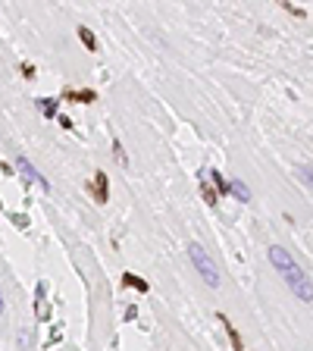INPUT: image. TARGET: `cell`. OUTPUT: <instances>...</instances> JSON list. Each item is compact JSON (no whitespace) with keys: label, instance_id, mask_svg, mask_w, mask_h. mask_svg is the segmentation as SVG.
Masks as SVG:
<instances>
[{"label":"cell","instance_id":"obj_15","mask_svg":"<svg viewBox=\"0 0 313 351\" xmlns=\"http://www.w3.org/2000/svg\"><path fill=\"white\" fill-rule=\"evenodd\" d=\"M10 219H13L19 229H28V216H25V213H10Z\"/></svg>","mask_w":313,"mask_h":351},{"label":"cell","instance_id":"obj_8","mask_svg":"<svg viewBox=\"0 0 313 351\" xmlns=\"http://www.w3.org/2000/svg\"><path fill=\"white\" fill-rule=\"evenodd\" d=\"M207 179H210V185H213L216 195H229V179H226L223 173H216V170H213V173H207Z\"/></svg>","mask_w":313,"mask_h":351},{"label":"cell","instance_id":"obj_19","mask_svg":"<svg viewBox=\"0 0 313 351\" xmlns=\"http://www.w3.org/2000/svg\"><path fill=\"white\" fill-rule=\"evenodd\" d=\"M0 173H7V176H13V166H10V163H4V160H0Z\"/></svg>","mask_w":313,"mask_h":351},{"label":"cell","instance_id":"obj_1","mask_svg":"<svg viewBox=\"0 0 313 351\" xmlns=\"http://www.w3.org/2000/svg\"><path fill=\"white\" fill-rule=\"evenodd\" d=\"M269 264L285 276V282L291 285V292L298 295V298H301L304 304H310V298H313V292H310V279H307V273H304L298 264H294V257H291L285 248L272 245V248H269Z\"/></svg>","mask_w":313,"mask_h":351},{"label":"cell","instance_id":"obj_13","mask_svg":"<svg viewBox=\"0 0 313 351\" xmlns=\"http://www.w3.org/2000/svg\"><path fill=\"white\" fill-rule=\"evenodd\" d=\"M79 38H82V44L88 47V50H97V38H94V31H91V28H79Z\"/></svg>","mask_w":313,"mask_h":351},{"label":"cell","instance_id":"obj_16","mask_svg":"<svg viewBox=\"0 0 313 351\" xmlns=\"http://www.w3.org/2000/svg\"><path fill=\"white\" fill-rule=\"evenodd\" d=\"M301 182H304V185H310V163L301 166Z\"/></svg>","mask_w":313,"mask_h":351},{"label":"cell","instance_id":"obj_18","mask_svg":"<svg viewBox=\"0 0 313 351\" xmlns=\"http://www.w3.org/2000/svg\"><path fill=\"white\" fill-rule=\"evenodd\" d=\"M57 119H60V125H63V129H76V125H72V119H69V116H63V113H57Z\"/></svg>","mask_w":313,"mask_h":351},{"label":"cell","instance_id":"obj_5","mask_svg":"<svg viewBox=\"0 0 313 351\" xmlns=\"http://www.w3.org/2000/svg\"><path fill=\"white\" fill-rule=\"evenodd\" d=\"M91 192H94L97 198V204H107V198H110V182L103 173H94V182H91Z\"/></svg>","mask_w":313,"mask_h":351},{"label":"cell","instance_id":"obj_6","mask_svg":"<svg viewBox=\"0 0 313 351\" xmlns=\"http://www.w3.org/2000/svg\"><path fill=\"white\" fill-rule=\"evenodd\" d=\"M197 182H200V195H204V201H207L210 207H216V204H219V195L213 192V185H210L207 173H197Z\"/></svg>","mask_w":313,"mask_h":351},{"label":"cell","instance_id":"obj_9","mask_svg":"<svg viewBox=\"0 0 313 351\" xmlns=\"http://www.w3.org/2000/svg\"><path fill=\"white\" fill-rule=\"evenodd\" d=\"M229 195H235L238 201H251V192L241 179H229Z\"/></svg>","mask_w":313,"mask_h":351},{"label":"cell","instance_id":"obj_17","mask_svg":"<svg viewBox=\"0 0 313 351\" xmlns=\"http://www.w3.org/2000/svg\"><path fill=\"white\" fill-rule=\"evenodd\" d=\"M22 76H25V79H34V66H31V63H22Z\"/></svg>","mask_w":313,"mask_h":351},{"label":"cell","instance_id":"obj_12","mask_svg":"<svg viewBox=\"0 0 313 351\" xmlns=\"http://www.w3.org/2000/svg\"><path fill=\"white\" fill-rule=\"evenodd\" d=\"M38 110L47 119H53V116H57V101H53V98H38Z\"/></svg>","mask_w":313,"mask_h":351},{"label":"cell","instance_id":"obj_10","mask_svg":"<svg viewBox=\"0 0 313 351\" xmlns=\"http://www.w3.org/2000/svg\"><path fill=\"white\" fill-rule=\"evenodd\" d=\"M122 282H125L128 289H135V292H147V289H151V285H147L138 273H122Z\"/></svg>","mask_w":313,"mask_h":351},{"label":"cell","instance_id":"obj_3","mask_svg":"<svg viewBox=\"0 0 313 351\" xmlns=\"http://www.w3.org/2000/svg\"><path fill=\"white\" fill-rule=\"evenodd\" d=\"M16 170H19V173H22L25 179H31V182H38V185H41L44 192H50V182H47V179H44V176H41L38 170H34V166H31V163H28V157H25V154H19V157H16Z\"/></svg>","mask_w":313,"mask_h":351},{"label":"cell","instance_id":"obj_20","mask_svg":"<svg viewBox=\"0 0 313 351\" xmlns=\"http://www.w3.org/2000/svg\"><path fill=\"white\" fill-rule=\"evenodd\" d=\"M0 313H4V292H0Z\"/></svg>","mask_w":313,"mask_h":351},{"label":"cell","instance_id":"obj_11","mask_svg":"<svg viewBox=\"0 0 313 351\" xmlns=\"http://www.w3.org/2000/svg\"><path fill=\"white\" fill-rule=\"evenodd\" d=\"M219 320L226 323V332H229V339H232V348H235V351H245V342H241V336H238V329L226 320V313H219Z\"/></svg>","mask_w":313,"mask_h":351},{"label":"cell","instance_id":"obj_14","mask_svg":"<svg viewBox=\"0 0 313 351\" xmlns=\"http://www.w3.org/2000/svg\"><path fill=\"white\" fill-rule=\"evenodd\" d=\"M113 154H116L119 166H128V157H125V151H122V141H119V138H113Z\"/></svg>","mask_w":313,"mask_h":351},{"label":"cell","instance_id":"obj_7","mask_svg":"<svg viewBox=\"0 0 313 351\" xmlns=\"http://www.w3.org/2000/svg\"><path fill=\"white\" fill-rule=\"evenodd\" d=\"M66 98H69V101H82V104H94V101H97V91H94V88H82V91L69 88Z\"/></svg>","mask_w":313,"mask_h":351},{"label":"cell","instance_id":"obj_4","mask_svg":"<svg viewBox=\"0 0 313 351\" xmlns=\"http://www.w3.org/2000/svg\"><path fill=\"white\" fill-rule=\"evenodd\" d=\"M34 317H38L41 323L50 320V304H47V285L38 282L34 285Z\"/></svg>","mask_w":313,"mask_h":351},{"label":"cell","instance_id":"obj_2","mask_svg":"<svg viewBox=\"0 0 313 351\" xmlns=\"http://www.w3.org/2000/svg\"><path fill=\"white\" fill-rule=\"evenodd\" d=\"M188 254H191V264H194V270L200 273V279H204L210 289H216L219 285V270H216V264L210 261V254L200 248L197 242H191L188 245Z\"/></svg>","mask_w":313,"mask_h":351}]
</instances>
